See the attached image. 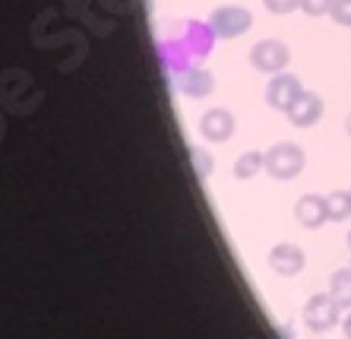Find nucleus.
I'll use <instances>...</instances> for the list:
<instances>
[{"label": "nucleus", "instance_id": "f257e3e1", "mask_svg": "<svg viewBox=\"0 0 351 339\" xmlns=\"http://www.w3.org/2000/svg\"><path fill=\"white\" fill-rule=\"evenodd\" d=\"M263 159H266V174L276 178V181H294V178L304 172V165H307L304 146L288 143V140L269 146L266 152H263Z\"/></svg>", "mask_w": 351, "mask_h": 339}, {"label": "nucleus", "instance_id": "f03ea898", "mask_svg": "<svg viewBox=\"0 0 351 339\" xmlns=\"http://www.w3.org/2000/svg\"><path fill=\"white\" fill-rule=\"evenodd\" d=\"M250 64L266 76H276V73H285V67L291 64V51H288L285 42L278 38H263L250 48Z\"/></svg>", "mask_w": 351, "mask_h": 339}, {"label": "nucleus", "instance_id": "7ed1b4c3", "mask_svg": "<svg viewBox=\"0 0 351 339\" xmlns=\"http://www.w3.org/2000/svg\"><path fill=\"white\" fill-rule=\"evenodd\" d=\"M254 25V13L247 7H219L209 13V29L219 38H237Z\"/></svg>", "mask_w": 351, "mask_h": 339}, {"label": "nucleus", "instance_id": "20e7f679", "mask_svg": "<svg viewBox=\"0 0 351 339\" xmlns=\"http://www.w3.org/2000/svg\"><path fill=\"white\" fill-rule=\"evenodd\" d=\"M342 317V307L335 305V298L329 295H311L304 305V323L311 327V333H329Z\"/></svg>", "mask_w": 351, "mask_h": 339}, {"label": "nucleus", "instance_id": "39448f33", "mask_svg": "<svg viewBox=\"0 0 351 339\" xmlns=\"http://www.w3.org/2000/svg\"><path fill=\"white\" fill-rule=\"evenodd\" d=\"M301 92H304V86L294 73H276V76H269V86H266V105H269L272 111L288 115V108L298 102Z\"/></svg>", "mask_w": 351, "mask_h": 339}, {"label": "nucleus", "instance_id": "423d86ee", "mask_svg": "<svg viewBox=\"0 0 351 339\" xmlns=\"http://www.w3.org/2000/svg\"><path fill=\"white\" fill-rule=\"evenodd\" d=\"M237 130V121L228 108H209L203 117H199V133H203L209 143H225L231 140Z\"/></svg>", "mask_w": 351, "mask_h": 339}, {"label": "nucleus", "instance_id": "0eeeda50", "mask_svg": "<svg viewBox=\"0 0 351 339\" xmlns=\"http://www.w3.org/2000/svg\"><path fill=\"white\" fill-rule=\"evenodd\" d=\"M323 111H326L323 95H317V92H311V89H304L301 95H298V102L288 108V121H291L294 127H313V124H319Z\"/></svg>", "mask_w": 351, "mask_h": 339}, {"label": "nucleus", "instance_id": "6e6552de", "mask_svg": "<svg viewBox=\"0 0 351 339\" xmlns=\"http://www.w3.org/2000/svg\"><path fill=\"white\" fill-rule=\"evenodd\" d=\"M304 264H307V257L291 241H278L269 250V270H276L278 276H298L304 270Z\"/></svg>", "mask_w": 351, "mask_h": 339}, {"label": "nucleus", "instance_id": "1a4fd4ad", "mask_svg": "<svg viewBox=\"0 0 351 339\" xmlns=\"http://www.w3.org/2000/svg\"><path fill=\"white\" fill-rule=\"evenodd\" d=\"M294 219H298L304 229H319L323 222H329L326 197H319V194H304V197L294 203Z\"/></svg>", "mask_w": 351, "mask_h": 339}, {"label": "nucleus", "instance_id": "9d476101", "mask_svg": "<svg viewBox=\"0 0 351 339\" xmlns=\"http://www.w3.org/2000/svg\"><path fill=\"white\" fill-rule=\"evenodd\" d=\"M213 89H215L213 73H206V70H187V73H180V92H184V95L203 99V95H209Z\"/></svg>", "mask_w": 351, "mask_h": 339}, {"label": "nucleus", "instance_id": "9b49d317", "mask_svg": "<svg viewBox=\"0 0 351 339\" xmlns=\"http://www.w3.org/2000/svg\"><path fill=\"white\" fill-rule=\"evenodd\" d=\"M329 295L335 298V305L342 311H351V266L335 270L332 279H329Z\"/></svg>", "mask_w": 351, "mask_h": 339}, {"label": "nucleus", "instance_id": "f8f14e48", "mask_svg": "<svg viewBox=\"0 0 351 339\" xmlns=\"http://www.w3.org/2000/svg\"><path fill=\"white\" fill-rule=\"evenodd\" d=\"M263 168H266V159H263V152L250 149V152H244V156H237L234 178H237V181H250V178H254V174H260Z\"/></svg>", "mask_w": 351, "mask_h": 339}, {"label": "nucleus", "instance_id": "ddd939ff", "mask_svg": "<svg viewBox=\"0 0 351 339\" xmlns=\"http://www.w3.org/2000/svg\"><path fill=\"white\" fill-rule=\"evenodd\" d=\"M326 209H329V222H345V219H351V194L348 191L326 194Z\"/></svg>", "mask_w": 351, "mask_h": 339}, {"label": "nucleus", "instance_id": "4468645a", "mask_svg": "<svg viewBox=\"0 0 351 339\" xmlns=\"http://www.w3.org/2000/svg\"><path fill=\"white\" fill-rule=\"evenodd\" d=\"M329 16H332V23L351 29V0H335L332 10H329Z\"/></svg>", "mask_w": 351, "mask_h": 339}, {"label": "nucleus", "instance_id": "2eb2a0df", "mask_svg": "<svg viewBox=\"0 0 351 339\" xmlns=\"http://www.w3.org/2000/svg\"><path fill=\"white\" fill-rule=\"evenodd\" d=\"M332 3L335 0H301V10L307 13V16H326L329 10H332Z\"/></svg>", "mask_w": 351, "mask_h": 339}, {"label": "nucleus", "instance_id": "dca6fc26", "mask_svg": "<svg viewBox=\"0 0 351 339\" xmlns=\"http://www.w3.org/2000/svg\"><path fill=\"white\" fill-rule=\"evenodd\" d=\"M263 7L276 13V16H285L291 10H301V0H263Z\"/></svg>", "mask_w": 351, "mask_h": 339}, {"label": "nucleus", "instance_id": "f3484780", "mask_svg": "<svg viewBox=\"0 0 351 339\" xmlns=\"http://www.w3.org/2000/svg\"><path fill=\"white\" fill-rule=\"evenodd\" d=\"M190 162L196 165V174H199V178H206V174H209V156H206V149H193Z\"/></svg>", "mask_w": 351, "mask_h": 339}, {"label": "nucleus", "instance_id": "a211bd4d", "mask_svg": "<svg viewBox=\"0 0 351 339\" xmlns=\"http://www.w3.org/2000/svg\"><path fill=\"white\" fill-rule=\"evenodd\" d=\"M342 333H345V339H351V311L345 314V323H342Z\"/></svg>", "mask_w": 351, "mask_h": 339}, {"label": "nucleus", "instance_id": "6ab92c4d", "mask_svg": "<svg viewBox=\"0 0 351 339\" xmlns=\"http://www.w3.org/2000/svg\"><path fill=\"white\" fill-rule=\"evenodd\" d=\"M345 130H348V133H351V115H348V121H345Z\"/></svg>", "mask_w": 351, "mask_h": 339}, {"label": "nucleus", "instance_id": "aec40b11", "mask_svg": "<svg viewBox=\"0 0 351 339\" xmlns=\"http://www.w3.org/2000/svg\"><path fill=\"white\" fill-rule=\"evenodd\" d=\"M348 194H351V191H348Z\"/></svg>", "mask_w": 351, "mask_h": 339}]
</instances>
